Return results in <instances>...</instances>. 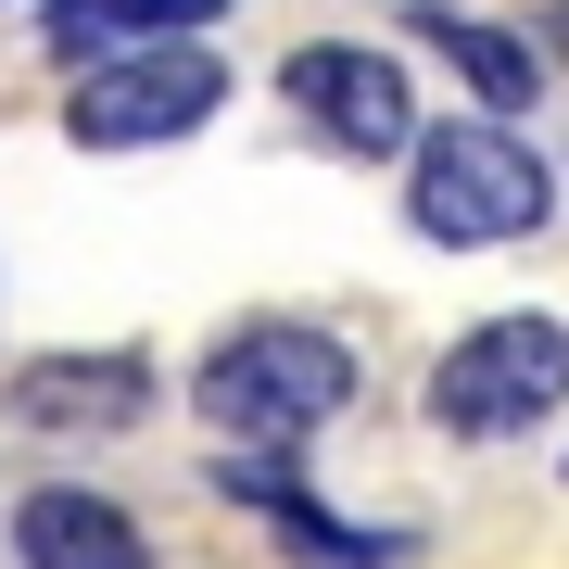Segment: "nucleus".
I'll use <instances>...</instances> for the list:
<instances>
[{
	"instance_id": "1",
	"label": "nucleus",
	"mask_w": 569,
	"mask_h": 569,
	"mask_svg": "<svg viewBox=\"0 0 569 569\" xmlns=\"http://www.w3.org/2000/svg\"><path fill=\"white\" fill-rule=\"evenodd\" d=\"M545 203H557V178H545V152H531L507 114L418 127V140H406V216H418V241H443V253L531 241Z\"/></svg>"
},
{
	"instance_id": "2",
	"label": "nucleus",
	"mask_w": 569,
	"mask_h": 569,
	"mask_svg": "<svg viewBox=\"0 0 569 569\" xmlns=\"http://www.w3.org/2000/svg\"><path fill=\"white\" fill-rule=\"evenodd\" d=\"M190 392H203V430H228V443H305L355 406V355L305 317H253L203 355Z\"/></svg>"
},
{
	"instance_id": "3",
	"label": "nucleus",
	"mask_w": 569,
	"mask_h": 569,
	"mask_svg": "<svg viewBox=\"0 0 569 569\" xmlns=\"http://www.w3.org/2000/svg\"><path fill=\"white\" fill-rule=\"evenodd\" d=\"M569 406V329L557 317H481L468 342L430 367V418L456 443H507V430Z\"/></svg>"
},
{
	"instance_id": "4",
	"label": "nucleus",
	"mask_w": 569,
	"mask_h": 569,
	"mask_svg": "<svg viewBox=\"0 0 569 569\" xmlns=\"http://www.w3.org/2000/svg\"><path fill=\"white\" fill-rule=\"evenodd\" d=\"M228 102V63L203 39H152V51H114L102 77L63 89V140L77 152H152V140H190Z\"/></svg>"
},
{
	"instance_id": "5",
	"label": "nucleus",
	"mask_w": 569,
	"mask_h": 569,
	"mask_svg": "<svg viewBox=\"0 0 569 569\" xmlns=\"http://www.w3.org/2000/svg\"><path fill=\"white\" fill-rule=\"evenodd\" d=\"M279 89H291V114H317L342 152H406L418 140V77L392 51H367V39H305L279 63Z\"/></svg>"
},
{
	"instance_id": "6",
	"label": "nucleus",
	"mask_w": 569,
	"mask_h": 569,
	"mask_svg": "<svg viewBox=\"0 0 569 569\" xmlns=\"http://www.w3.org/2000/svg\"><path fill=\"white\" fill-rule=\"evenodd\" d=\"M140 406H152L140 355H39V367H13V418L26 430H127Z\"/></svg>"
},
{
	"instance_id": "7",
	"label": "nucleus",
	"mask_w": 569,
	"mask_h": 569,
	"mask_svg": "<svg viewBox=\"0 0 569 569\" xmlns=\"http://www.w3.org/2000/svg\"><path fill=\"white\" fill-rule=\"evenodd\" d=\"M13 557H26V569H152L140 519L102 507V493H77V481H51V493L13 507Z\"/></svg>"
},
{
	"instance_id": "8",
	"label": "nucleus",
	"mask_w": 569,
	"mask_h": 569,
	"mask_svg": "<svg viewBox=\"0 0 569 569\" xmlns=\"http://www.w3.org/2000/svg\"><path fill=\"white\" fill-rule=\"evenodd\" d=\"M418 39L468 77V102H481V114H531V102H545V51H531L519 26H468V13H443V0H430Z\"/></svg>"
},
{
	"instance_id": "9",
	"label": "nucleus",
	"mask_w": 569,
	"mask_h": 569,
	"mask_svg": "<svg viewBox=\"0 0 569 569\" xmlns=\"http://www.w3.org/2000/svg\"><path fill=\"white\" fill-rule=\"evenodd\" d=\"M228 13V0H63L51 39L89 51V39H203V26Z\"/></svg>"
},
{
	"instance_id": "10",
	"label": "nucleus",
	"mask_w": 569,
	"mask_h": 569,
	"mask_svg": "<svg viewBox=\"0 0 569 569\" xmlns=\"http://www.w3.org/2000/svg\"><path fill=\"white\" fill-rule=\"evenodd\" d=\"M279 545L305 557V569H392V531H342V519H317V493H305V507H279Z\"/></svg>"
},
{
	"instance_id": "11",
	"label": "nucleus",
	"mask_w": 569,
	"mask_h": 569,
	"mask_svg": "<svg viewBox=\"0 0 569 569\" xmlns=\"http://www.w3.org/2000/svg\"><path fill=\"white\" fill-rule=\"evenodd\" d=\"M545 51H569V13H545Z\"/></svg>"
}]
</instances>
